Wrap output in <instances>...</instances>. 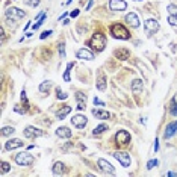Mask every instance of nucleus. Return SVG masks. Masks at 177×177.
<instances>
[{"instance_id":"obj_1","label":"nucleus","mask_w":177,"mask_h":177,"mask_svg":"<svg viewBox=\"0 0 177 177\" xmlns=\"http://www.w3.org/2000/svg\"><path fill=\"white\" fill-rule=\"evenodd\" d=\"M89 46L95 52H103L106 47V36L103 34H94L93 38L89 39Z\"/></svg>"},{"instance_id":"obj_2","label":"nucleus","mask_w":177,"mask_h":177,"mask_svg":"<svg viewBox=\"0 0 177 177\" xmlns=\"http://www.w3.org/2000/svg\"><path fill=\"white\" fill-rule=\"evenodd\" d=\"M111 34H112L114 38H117V39H123V41H126V39H129L130 38L129 30L120 23H115V24L111 26Z\"/></svg>"},{"instance_id":"obj_3","label":"nucleus","mask_w":177,"mask_h":177,"mask_svg":"<svg viewBox=\"0 0 177 177\" xmlns=\"http://www.w3.org/2000/svg\"><path fill=\"white\" fill-rule=\"evenodd\" d=\"M15 162H17L18 165H21V166H30L34 162H35V157H34L30 153L23 152V153L15 154Z\"/></svg>"},{"instance_id":"obj_4","label":"nucleus","mask_w":177,"mask_h":177,"mask_svg":"<svg viewBox=\"0 0 177 177\" xmlns=\"http://www.w3.org/2000/svg\"><path fill=\"white\" fill-rule=\"evenodd\" d=\"M24 15H26V12L18 9V8H15V6H11V8L6 9V17L11 18V20H21Z\"/></svg>"},{"instance_id":"obj_5","label":"nucleus","mask_w":177,"mask_h":177,"mask_svg":"<svg viewBox=\"0 0 177 177\" xmlns=\"http://www.w3.org/2000/svg\"><path fill=\"white\" fill-rule=\"evenodd\" d=\"M115 141L118 145H127L130 142V133L127 130H120L115 135Z\"/></svg>"},{"instance_id":"obj_6","label":"nucleus","mask_w":177,"mask_h":177,"mask_svg":"<svg viewBox=\"0 0 177 177\" xmlns=\"http://www.w3.org/2000/svg\"><path fill=\"white\" fill-rule=\"evenodd\" d=\"M114 157H115L124 168H127V166L130 165V154L126 153V152H115V153H114Z\"/></svg>"},{"instance_id":"obj_7","label":"nucleus","mask_w":177,"mask_h":177,"mask_svg":"<svg viewBox=\"0 0 177 177\" xmlns=\"http://www.w3.org/2000/svg\"><path fill=\"white\" fill-rule=\"evenodd\" d=\"M44 135V132L39 129H36L34 126H27L26 129H24V136L26 138H29V139H34V138H38V136H43Z\"/></svg>"},{"instance_id":"obj_8","label":"nucleus","mask_w":177,"mask_h":177,"mask_svg":"<svg viewBox=\"0 0 177 177\" xmlns=\"http://www.w3.org/2000/svg\"><path fill=\"white\" fill-rule=\"evenodd\" d=\"M144 29H145V32H147L148 35H152V34L159 30V23H157L154 18H148V20L144 23Z\"/></svg>"},{"instance_id":"obj_9","label":"nucleus","mask_w":177,"mask_h":177,"mask_svg":"<svg viewBox=\"0 0 177 177\" xmlns=\"http://www.w3.org/2000/svg\"><path fill=\"white\" fill-rule=\"evenodd\" d=\"M71 123H73L74 127L83 129L86 126V123H88V118L85 117V115H82V114H77V115H74V117L71 118Z\"/></svg>"},{"instance_id":"obj_10","label":"nucleus","mask_w":177,"mask_h":177,"mask_svg":"<svg viewBox=\"0 0 177 177\" xmlns=\"http://www.w3.org/2000/svg\"><path fill=\"white\" fill-rule=\"evenodd\" d=\"M109 8L112 11H124V9H127V3L124 0H111Z\"/></svg>"},{"instance_id":"obj_11","label":"nucleus","mask_w":177,"mask_h":177,"mask_svg":"<svg viewBox=\"0 0 177 177\" xmlns=\"http://www.w3.org/2000/svg\"><path fill=\"white\" fill-rule=\"evenodd\" d=\"M98 166H100V170H102L103 173H106V174H115V168L111 165L106 159H98Z\"/></svg>"},{"instance_id":"obj_12","label":"nucleus","mask_w":177,"mask_h":177,"mask_svg":"<svg viewBox=\"0 0 177 177\" xmlns=\"http://www.w3.org/2000/svg\"><path fill=\"white\" fill-rule=\"evenodd\" d=\"M77 58L79 59H85V61H93L94 59V53L88 48H80L77 50Z\"/></svg>"},{"instance_id":"obj_13","label":"nucleus","mask_w":177,"mask_h":177,"mask_svg":"<svg viewBox=\"0 0 177 177\" xmlns=\"http://www.w3.org/2000/svg\"><path fill=\"white\" fill-rule=\"evenodd\" d=\"M20 147H23V141L18 139V138L9 139V141L5 144V148H6V150H15V148H20Z\"/></svg>"},{"instance_id":"obj_14","label":"nucleus","mask_w":177,"mask_h":177,"mask_svg":"<svg viewBox=\"0 0 177 177\" xmlns=\"http://www.w3.org/2000/svg\"><path fill=\"white\" fill-rule=\"evenodd\" d=\"M177 132V121H174V123H170L168 126H166L165 129V133H164V138L165 139H168V138H171V136H174Z\"/></svg>"},{"instance_id":"obj_15","label":"nucleus","mask_w":177,"mask_h":177,"mask_svg":"<svg viewBox=\"0 0 177 177\" xmlns=\"http://www.w3.org/2000/svg\"><path fill=\"white\" fill-rule=\"evenodd\" d=\"M126 21L132 26V27H139V18H138V15L136 14H133V12H130V14H127L126 15Z\"/></svg>"},{"instance_id":"obj_16","label":"nucleus","mask_w":177,"mask_h":177,"mask_svg":"<svg viewBox=\"0 0 177 177\" xmlns=\"http://www.w3.org/2000/svg\"><path fill=\"white\" fill-rule=\"evenodd\" d=\"M93 115L98 120H107L111 118V114L107 111H103V109H93Z\"/></svg>"},{"instance_id":"obj_17","label":"nucleus","mask_w":177,"mask_h":177,"mask_svg":"<svg viewBox=\"0 0 177 177\" xmlns=\"http://www.w3.org/2000/svg\"><path fill=\"white\" fill-rule=\"evenodd\" d=\"M52 171H53L55 176H62V174L65 173V165H64L62 162H55V165H53V168H52Z\"/></svg>"},{"instance_id":"obj_18","label":"nucleus","mask_w":177,"mask_h":177,"mask_svg":"<svg viewBox=\"0 0 177 177\" xmlns=\"http://www.w3.org/2000/svg\"><path fill=\"white\" fill-rule=\"evenodd\" d=\"M106 88H107L106 76H105V74H100L98 79H97V89H98V91H105Z\"/></svg>"},{"instance_id":"obj_19","label":"nucleus","mask_w":177,"mask_h":177,"mask_svg":"<svg viewBox=\"0 0 177 177\" xmlns=\"http://www.w3.org/2000/svg\"><path fill=\"white\" fill-rule=\"evenodd\" d=\"M56 135H58L59 138L68 139V138H71V130L68 127H59V129H56Z\"/></svg>"},{"instance_id":"obj_20","label":"nucleus","mask_w":177,"mask_h":177,"mask_svg":"<svg viewBox=\"0 0 177 177\" xmlns=\"http://www.w3.org/2000/svg\"><path fill=\"white\" fill-rule=\"evenodd\" d=\"M70 112H71V106H67V105H65V106H62V107H61V109L58 111L56 117H58V120H64V118L67 117Z\"/></svg>"},{"instance_id":"obj_21","label":"nucleus","mask_w":177,"mask_h":177,"mask_svg":"<svg viewBox=\"0 0 177 177\" xmlns=\"http://www.w3.org/2000/svg\"><path fill=\"white\" fill-rule=\"evenodd\" d=\"M115 56L118 59H121V61H126L127 58H130V52L127 48H120V50L115 52Z\"/></svg>"},{"instance_id":"obj_22","label":"nucleus","mask_w":177,"mask_h":177,"mask_svg":"<svg viewBox=\"0 0 177 177\" xmlns=\"http://www.w3.org/2000/svg\"><path fill=\"white\" fill-rule=\"evenodd\" d=\"M142 86H144V82H142L141 79H135V80L132 82V91H133V93H139L142 89Z\"/></svg>"},{"instance_id":"obj_23","label":"nucleus","mask_w":177,"mask_h":177,"mask_svg":"<svg viewBox=\"0 0 177 177\" xmlns=\"http://www.w3.org/2000/svg\"><path fill=\"white\" fill-rule=\"evenodd\" d=\"M46 15H47V14H46V11H43V12H39V14H38V17L35 18L36 23L34 24V29H38L41 24L44 23V18H46Z\"/></svg>"},{"instance_id":"obj_24","label":"nucleus","mask_w":177,"mask_h":177,"mask_svg":"<svg viewBox=\"0 0 177 177\" xmlns=\"http://www.w3.org/2000/svg\"><path fill=\"white\" fill-rule=\"evenodd\" d=\"M170 114L177 117V100L176 98H171V102H170Z\"/></svg>"},{"instance_id":"obj_25","label":"nucleus","mask_w":177,"mask_h":177,"mask_svg":"<svg viewBox=\"0 0 177 177\" xmlns=\"http://www.w3.org/2000/svg\"><path fill=\"white\" fill-rule=\"evenodd\" d=\"M74 67V64L73 62H68L67 64V70H65V73H64V80L65 82H70L71 79H70V73H71V68Z\"/></svg>"},{"instance_id":"obj_26","label":"nucleus","mask_w":177,"mask_h":177,"mask_svg":"<svg viewBox=\"0 0 177 177\" xmlns=\"http://www.w3.org/2000/svg\"><path fill=\"white\" fill-rule=\"evenodd\" d=\"M105 130H107V126L106 124H100V126H97V127L93 130V135H94V136H98V135H102Z\"/></svg>"},{"instance_id":"obj_27","label":"nucleus","mask_w":177,"mask_h":177,"mask_svg":"<svg viewBox=\"0 0 177 177\" xmlns=\"http://www.w3.org/2000/svg\"><path fill=\"white\" fill-rule=\"evenodd\" d=\"M50 88H52V82H43L39 85V91L41 93H48Z\"/></svg>"},{"instance_id":"obj_28","label":"nucleus","mask_w":177,"mask_h":177,"mask_svg":"<svg viewBox=\"0 0 177 177\" xmlns=\"http://www.w3.org/2000/svg\"><path fill=\"white\" fill-rule=\"evenodd\" d=\"M14 132H15V129H14V127L6 126V127H3V129H2V136H9V135H12Z\"/></svg>"},{"instance_id":"obj_29","label":"nucleus","mask_w":177,"mask_h":177,"mask_svg":"<svg viewBox=\"0 0 177 177\" xmlns=\"http://www.w3.org/2000/svg\"><path fill=\"white\" fill-rule=\"evenodd\" d=\"M159 165V161L157 159H152V161H148L147 162V170H153L154 166Z\"/></svg>"},{"instance_id":"obj_30","label":"nucleus","mask_w":177,"mask_h":177,"mask_svg":"<svg viewBox=\"0 0 177 177\" xmlns=\"http://www.w3.org/2000/svg\"><path fill=\"white\" fill-rule=\"evenodd\" d=\"M166 9H168V12H170V15H177V6H176V5L170 3Z\"/></svg>"},{"instance_id":"obj_31","label":"nucleus","mask_w":177,"mask_h":177,"mask_svg":"<svg viewBox=\"0 0 177 177\" xmlns=\"http://www.w3.org/2000/svg\"><path fill=\"white\" fill-rule=\"evenodd\" d=\"M56 95H58V98H61V100H65V98L68 97V94L62 93V89H61V88H56Z\"/></svg>"},{"instance_id":"obj_32","label":"nucleus","mask_w":177,"mask_h":177,"mask_svg":"<svg viewBox=\"0 0 177 177\" xmlns=\"http://www.w3.org/2000/svg\"><path fill=\"white\" fill-rule=\"evenodd\" d=\"M9 170H11V165L8 162H2V174H6Z\"/></svg>"},{"instance_id":"obj_33","label":"nucleus","mask_w":177,"mask_h":177,"mask_svg":"<svg viewBox=\"0 0 177 177\" xmlns=\"http://www.w3.org/2000/svg\"><path fill=\"white\" fill-rule=\"evenodd\" d=\"M168 23L177 27V15H168Z\"/></svg>"},{"instance_id":"obj_34","label":"nucleus","mask_w":177,"mask_h":177,"mask_svg":"<svg viewBox=\"0 0 177 177\" xmlns=\"http://www.w3.org/2000/svg\"><path fill=\"white\" fill-rule=\"evenodd\" d=\"M21 102H23V105H24V107L27 109L29 107V102H27V97H26V91H21Z\"/></svg>"},{"instance_id":"obj_35","label":"nucleus","mask_w":177,"mask_h":177,"mask_svg":"<svg viewBox=\"0 0 177 177\" xmlns=\"http://www.w3.org/2000/svg\"><path fill=\"white\" fill-rule=\"evenodd\" d=\"M24 5H27V6H38L39 0H24Z\"/></svg>"},{"instance_id":"obj_36","label":"nucleus","mask_w":177,"mask_h":177,"mask_svg":"<svg viewBox=\"0 0 177 177\" xmlns=\"http://www.w3.org/2000/svg\"><path fill=\"white\" fill-rule=\"evenodd\" d=\"M59 53H61V58H65V44L64 43L59 44Z\"/></svg>"},{"instance_id":"obj_37","label":"nucleus","mask_w":177,"mask_h":177,"mask_svg":"<svg viewBox=\"0 0 177 177\" xmlns=\"http://www.w3.org/2000/svg\"><path fill=\"white\" fill-rule=\"evenodd\" d=\"M76 98H77V102L80 100V102H86V95L83 94V93H77L76 94Z\"/></svg>"},{"instance_id":"obj_38","label":"nucleus","mask_w":177,"mask_h":177,"mask_svg":"<svg viewBox=\"0 0 177 177\" xmlns=\"http://www.w3.org/2000/svg\"><path fill=\"white\" fill-rule=\"evenodd\" d=\"M85 107H86L85 102H80V100H79V102H77V109H79V111H83Z\"/></svg>"},{"instance_id":"obj_39","label":"nucleus","mask_w":177,"mask_h":177,"mask_svg":"<svg viewBox=\"0 0 177 177\" xmlns=\"http://www.w3.org/2000/svg\"><path fill=\"white\" fill-rule=\"evenodd\" d=\"M52 34H53L52 30H46V32H43V34H41V36H39V38H41V39H44V38H47V36L52 35Z\"/></svg>"},{"instance_id":"obj_40","label":"nucleus","mask_w":177,"mask_h":177,"mask_svg":"<svg viewBox=\"0 0 177 177\" xmlns=\"http://www.w3.org/2000/svg\"><path fill=\"white\" fill-rule=\"evenodd\" d=\"M94 105H98V106H105V102H102L100 98L94 97Z\"/></svg>"},{"instance_id":"obj_41","label":"nucleus","mask_w":177,"mask_h":177,"mask_svg":"<svg viewBox=\"0 0 177 177\" xmlns=\"http://www.w3.org/2000/svg\"><path fill=\"white\" fill-rule=\"evenodd\" d=\"M14 111H15V112H18V114H24V112H26V109H21V107L18 106V105L14 107Z\"/></svg>"},{"instance_id":"obj_42","label":"nucleus","mask_w":177,"mask_h":177,"mask_svg":"<svg viewBox=\"0 0 177 177\" xmlns=\"http://www.w3.org/2000/svg\"><path fill=\"white\" fill-rule=\"evenodd\" d=\"M79 15V9H74V11L71 12V18H76Z\"/></svg>"},{"instance_id":"obj_43","label":"nucleus","mask_w":177,"mask_h":177,"mask_svg":"<svg viewBox=\"0 0 177 177\" xmlns=\"http://www.w3.org/2000/svg\"><path fill=\"white\" fill-rule=\"evenodd\" d=\"M159 150V141H157V138L154 139V152H157Z\"/></svg>"},{"instance_id":"obj_44","label":"nucleus","mask_w":177,"mask_h":177,"mask_svg":"<svg viewBox=\"0 0 177 177\" xmlns=\"http://www.w3.org/2000/svg\"><path fill=\"white\" fill-rule=\"evenodd\" d=\"M165 176H171V177H177V173H173V171H170V173H166Z\"/></svg>"},{"instance_id":"obj_45","label":"nucleus","mask_w":177,"mask_h":177,"mask_svg":"<svg viewBox=\"0 0 177 177\" xmlns=\"http://www.w3.org/2000/svg\"><path fill=\"white\" fill-rule=\"evenodd\" d=\"M93 3H94V0H89V3H88V6H86V11H88V9H91Z\"/></svg>"},{"instance_id":"obj_46","label":"nucleus","mask_w":177,"mask_h":177,"mask_svg":"<svg viewBox=\"0 0 177 177\" xmlns=\"http://www.w3.org/2000/svg\"><path fill=\"white\" fill-rule=\"evenodd\" d=\"M2 41H5V29L2 27Z\"/></svg>"},{"instance_id":"obj_47","label":"nucleus","mask_w":177,"mask_h":177,"mask_svg":"<svg viewBox=\"0 0 177 177\" xmlns=\"http://www.w3.org/2000/svg\"><path fill=\"white\" fill-rule=\"evenodd\" d=\"M67 3H71V0H67Z\"/></svg>"},{"instance_id":"obj_48","label":"nucleus","mask_w":177,"mask_h":177,"mask_svg":"<svg viewBox=\"0 0 177 177\" xmlns=\"http://www.w3.org/2000/svg\"><path fill=\"white\" fill-rule=\"evenodd\" d=\"M135 2H141V0H135Z\"/></svg>"}]
</instances>
